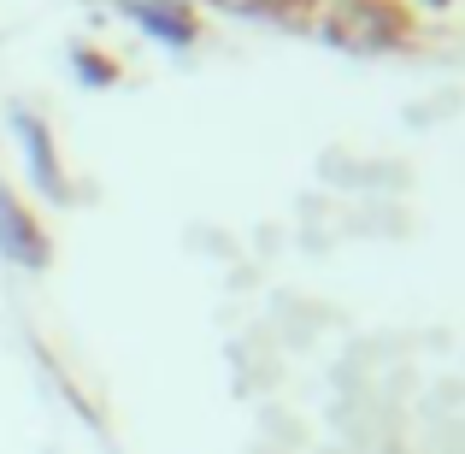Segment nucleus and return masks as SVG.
Masks as SVG:
<instances>
[{
	"label": "nucleus",
	"mask_w": 465,
	"mask_h": 454,
	"mask_svg": "<svg viewBox=\"0 0 465 454\" xmlns=\"http://www.w3.org/2000/svg\"><path fill=\"white\" fill-rule=\"evenodd\" d=\"M24 148H30V159H35V177H42V189H59V166H54V154H47V136L24 118Z\"/></svg>",
	"instance_id": "obj_2"
},
{
	"label": "nucleus",
	"mask_w": 465,
	"mask_h": 454,
	"mask_svg": "<svg viewBox=\"0 0 465 454\" xmlns=\"http://www.w3.org/2000/svg\"><path fill=\"white\" fill-rule=\"evenodd\" d=\"M0 248H6V260H18V266H42L47 260L35 225L18 213V201H12V195H0Z\"/></svg>",
	"instance_id": "obj_1"
},
{
	"label": "nucleus",
	"mask_w": 465,
	"mask_h": 454,
	"mask_svg": "<svg viewBox=\"0 0 465 454\" xmlns=\"http://www.w3.org/2000/svg\"><path fill=\"white\" fill-rule=\"evenodd\" d=\"M253 454H295V449H283V443H260Z\"/></svg>",
	"instance_id": "obj_3"
},
{
	"label": "nucleus",
	"mask_w": 465,
	"mask_h": 454,
	"mask_svg": "<svg viewBox=\"0 0 465 454\" xmlns=\"http://www.w3.org/2000/svg\"><path fill=\"white\" fill-rule=\"evenodd\" d=\"M371 454H407V449H401V443H383V449H371Z\"/></svg>",
	"instance_id": "obj_4"
}]
</instances>
